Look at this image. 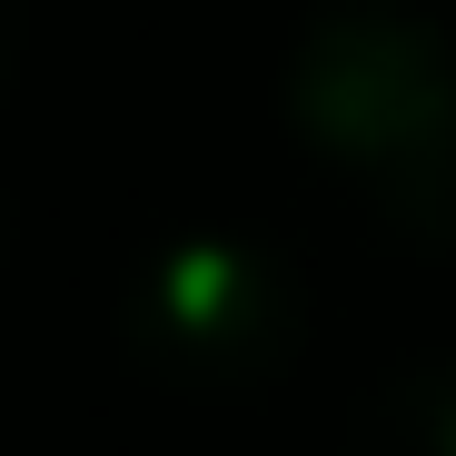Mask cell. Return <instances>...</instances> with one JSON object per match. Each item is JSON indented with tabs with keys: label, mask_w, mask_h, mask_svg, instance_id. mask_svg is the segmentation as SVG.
<instances>
[{
	"label": "cell",
	"mask_w": 456,
	"mask_h": 456,
	"mask_svg": "<svg viewBox=\"0 0 456 456\" xmlns=\"http://www.w3.org/2000/svg\"><path fill=\"white\" fill-rule=\"evenodd\" d=\"M288 119L407 248H456V50L387 0H338L288 60Z\"/></svg>",
	"instance_id": "6da1fadb"
},
{
	"label": "cell",
	"mask_w": 456,
	"mask_h": 456,
	"mask_svg": "<svg viewBox=\"0 0 456 456\" xmlns=\"http://www.w3.org/2000/svg\"><path fill=\"white\" fill-rule=\"evenodd\" d=\"M119 347L149 387L199 397V407H239L268 397L308 347V288L268 239L239 228H189L139 258L119 288Z\"/></svg>",
	"instance_id": "7a4b0ae2"
},
{
	"label": "cell",
	"mask_w": 456,
	"mask_h": 456,
	"mask_svg": "<svg viewBox=\"0 0 456 456\" xmlns=\"http://www.w3.org/2000/svg\"><path fill=\"white\" fill-rule=\"evenodd\" d=\"M338 456H456V357L387 367V377L347 407Z\"/></svg>",
	"instance_id": "3957f363"
},
{
	"label": "cell",
	"mask_w": 456,
	"mask_h": 456,
	"mask_svg": "<svg viewBox=\"0 0 456 456\" xmlns=\"http://www.w3.org/2000/svg\"><path fill=\"white\" fill-rule=\"evenodd\" d=\"M20 50H30V11L0 0V100H11V80H20Z\"/></svg>",
	"instance_id": "277c9868"
},
{
	"label": "cell",
	"mask_w": 456,
	"mask_h": 456,
	"mask_svg": "<svg viewBox=\"0 0 456 456\" xmlns=\"http://www.w3.org/2000/svg\"><path fill=\"white\" fill-rule=\"evenodd\" d=\"M387 11H407V0H387Z\"/></svg>",
	"instance_id": "5b68a950"
},
{
	"label": "cell",
	"mask_w": 456,
	"mask_h": 456,
	"mask_svg": "<svg viewBox=\"0 0 456 456\" xmlns=\"http://www.w3.org/2000/svg\"><path fill=\"white\" fill-rule=\"evenodd\" d=\"M0 239H11V228H0Z\"/></svg>",
	"instance_id": "8992f818"
}]
</instances>
